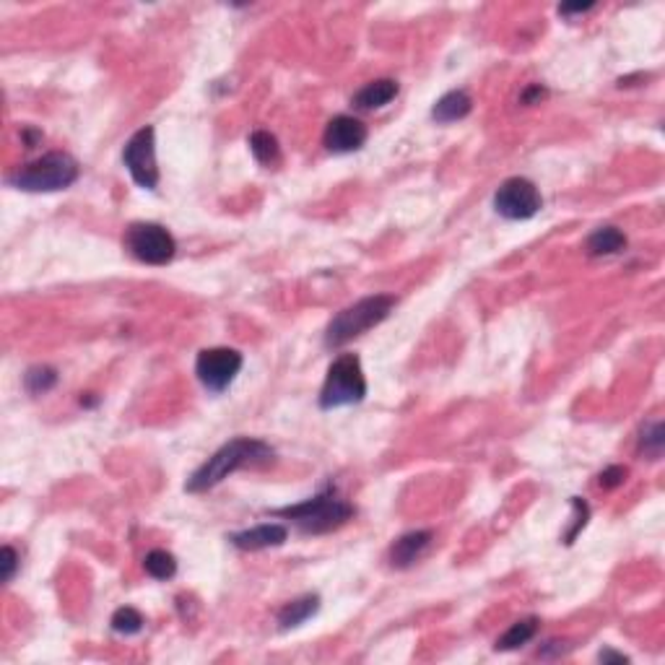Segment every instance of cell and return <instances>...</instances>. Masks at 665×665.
Returning <instances> with one entry per match:
<instances>
[{"label":"cell","instance_id":"cell-1","mask_svg":"<svg viewBox=\"0 0 665 665\" xmlns=\"http://www.w3.org/2000/svg\"><path fill=\"white\" fill-rule=\"evenodd\" d=\"M273 457V447L266 445L263 439H250V437H237L232 442H226L224 447H218L216 453L187 479L185 491L190 494H203L213 486H218L226 476H232L234 471H240L244 465H255V463H268Z\"/></svg>","mask_w":665,"mask_h":665},{"label":"cell","instance_id":"cell-2","mask_svg":"<svg viewBox=\"0 0 665 665\" xmlns=\"http://www.w3.org/2000/svg\"><path fill=\"white\" fill-rule=\"evenodd\" d=\"M275 514L291 520L302 533L320 536V533H331L335 528L346 525L357 514V510L346 499H341L332 486H328L320 494H315L312 499H304L302 505L281 507V510H275Z\"/></svg>","mask_w":665,"mask_h":665},{"label":"cell","instance_id":"cell-3","mask_svg":"<svg viewBox=\"0 0 665 665\" xmlns=\"http://www.w3.org/2000/svg\"><path fill=\"white\" fill-rule=\"evenodd\" d=\"M395 297L390 294H374V297H364L351 307L341 309L325 328V346L338 349L354 338H359L366 331H372L374 325H380L382 320H388V315L393 312Z\"/></svg>","mask_w":665,"mask_h":665},{"label":"cell","instance_id":"cell-4","mask_svg":"<svg viewBox=\"0 0 665 665\" xmlns=\"http://www.w3.org/2000/svg\"><path fill=\"white\" fill-rule=\"evenodd\" d=\"M81 167L78 161L65 152H50L42 159L21 167L16 175H11V185L27 193H55L65 190L78 180Z\"/></svg>","mask_w":665,"mask_h":665},{"label":"cell","instance_id":"cell-5","mask_svg":"<svg viewBox=\"0 0 665 665\" xmlns=\"http://www.w3.org/2000/svg\"><path fill=\"white\" fill-rule=\"evenodd\" d=\"M366 395V380H364L362 362L357 354H341L328 369L325 385L320 390V408L331 411L341 406L362 403Z\"/></svg>","mask_w":665,"mask_h":665},{"label":"cell","instance_id":"cell-6","mask_svg":"<svg viewBox=\"0 0 665 665\" xmlns=\"http://www.w3.org/2000/svg\"><path fill=\"white\" fill-rule=\"evenodd\" d=\"M125 247L130 250L135 260L146 266H167L172 263L177 252V242L169 234V229H164L161 224H152V221L130 224L125 232Z\"/></svg>","mask_w":665,"mask_h":665},{"label":"cell","instance_id":"cell-7","mask_svg":"<svg viewBox=\"0 0 665 665\" xmlns=\"http://www.w3.org/2000/svg\"><path fill=\"white\" fill-rule=\"evenodd\" d=\"M242 354L237 349H226V346H218V349H206L198 354L195 359V374L201 380V385L211 393H224L240 374L242 369Z\"/></svg>","mask_w":665,"mask_h":665},{"label":"cell","instance_id":"cell-8","mask_svg":"<svg viewBox=\"0 0 665 665\" xmlns=\"http://www.w3.org/2000/svg\"><path fill=\"white\" fill-rule=\"evenodd\" d=\"M122 164L127 167L130 177L138 187L153 190L159 185V167H156V133L152 125L141 127L130 135L122 149Z\"/></svg>","mask_w":665,"mask_h":665},{"label":"cell","instance_id":"cell-9","mask_svg":"<svg viewBox=\"0 0 665 665\" xmlns=\"http://www.w3.org/2000/svg\"><path fill=\"white\" fill-rule=\"evenodd\" d=\"M544 198L528 177H510L494 193V209L510 221H525L541 211Z\"/></svg>","mask_w":665,"mask_h":665},{"label":"cell","instance_id":"cell-10","mask_svg":"<svg viewBox=\"0 0 665 665\" xmlns=\"http://www.w3.org/2000/svg\"><path fill=\"white\" fill-rule=\"evenodd\" d=\"M366 125H364L359 118H351V115H335L328 127H325V146L328 152L332 153H351L359 152L364 144H366Z\"/></svg>","mask_w":665,"mask_h":665},{"label":"cell","instance_id":"cell-11","mask_svg":"<svg viewBox=\"0 0 665 665\" xmlns=\"http://www.w3.org/2000/svg\"><path fill=\"white\" fill-rule=\"evenodd\" d=\"M289 538L286 525L281 522H263L255 528H247L240 533L229 536V544L242 548V551H263V548H273V546H283Z\"/></svg>","mask_w":665,"mask_h":665},{"label":"cell","instance_id":"cell-12","mask_svg":"<svg viewBox=\"0 0 665 665\" xmlns=\"http://www.w3.org/2000/svg\"><path fill=\"white\" fill-rule=\"evenodd\" d=\"M431 544V533L429 530H411L406 536H400L393 546H390V564L398 570L411 567L423 551Z\"/></svg>","mask_w":665,"mask_h":665},{"label":"cell","instance_id":"cell-13","mask_svg":"<svg viewBox=\"0 0 665 665\" xmlns=\"http://www.w3.org/2000/svg\"><path fill=\"white\" fill-rule=\"evenodd\" d=\"M471 110H473V99L468 96V91L455 89L437 99V104L431 107V118L437 122H442V125H447V122H457L463 120V118H468Z\"/></svg>","mask_w":665,"mask_h":665},{"label":"cell","instance_id":"cell-14","mask_svg":"<svg viewBox=\"0 0 665 665\" xmlns=\"http://www.w3.org/2000/svg\"><path fill=\"white\" fill-rule=\"evenodd\" d=\"M395 96H398V84L393 78H377L354 94V107L357 110H380V107L390 104Z\"/></svg>","mask_w":665,"mask_h":665},{"label":"cell","instance_id":"cell-15","mask_svg":"<svg viewBox=\"0 0 665 665\" xmlns=\"http://www.w3.org/2000/svg\"><path fill=\"white\" fill-rule=\"evenodd\" d=\"M320 611V595H302L291 603H286L281 611H278V627L286 632V629H294V627H302L307 619H312L315 613Z\"/></svg>","mask_w":665,"mask_h":665},{"label":"cell","instance_id":"cell-16","mask_svg":"<svg viewBox=\"0 0 665 665\" xmlns=\"http://www.w3.org/2000/svg\"><path fill=\"white\" fill-rule=\"evenodd\" d=\"M627 247V234L616 226H598L590 237H587V252L593 258H608V255H619Z\"/></svg>","mask_w":665,"mask_h":665},{"label":"cell","instance_id":"cell-17","mask_svg":"<svg viewBox=\"0 0 665 665\" xmlns=\"http://www.w3.org/2000/svg\"><path fill=\"white\" fill-rule=\"evenodd\" d=\"M536 632H538V619H536V616L520 619V621H514L513 627L497 639L494 647H497L499 653H510V650H517V647L528 644V642L536 636Z\"/></svg>","mask_w":665,"mask_h":665},{"label":"cell","instance_id":"cell-18","mask_svg":"<svg viewBox=\"0 0 665 665\" xmlns=\"http://www.w3.org/2000/svg\"><path fill=\"white\" fill-rule=\"evenodd\" d=\"M144 567H146V572L153 579H172V577L177 575V559L169 551H164V548L149 551L146 559H144Z\"/></svg>","mask_w":665,"mask_h":665},{"label":"cell","instance_id":"cell-19","mask_svg":"<svg viewBox=\"0 0 665 665\" xmlns=\"http://www.w3.org/2000/svg\"><path fill=\"white\" fill-rule=\"evenodd\" d=\"M250 152H252V156L260 164H275L281 149H278V141H275L273 133H268V130H255L250 135Z\"/></svg>","mask_w":665,"mask_h":665},{"label":"cell","instance_id":"cell-20","mask_svg":"<svg viewBox=\"0 0 665 665\" xmlns=\"http://www.w3.org/2000/svg\"><path fill=\"white\" fill-rule=\"evenodd\" d=\"M58 385V372L53 366H31L29 372L24 374V388L29 390L31 395H45L50 393L53 388Z\"/></svg>","mask_w":665,"mask_h":665},{"label":"cell","instance_id":"cell-21","mask_svg":"<svg viewBox=\"0 0 665 665\" xmlns=\"http://www.w3.org/2000/svg\"><path fill=\"white\" fill-rule=\"evenodd\" d=\"M665 447V426L663 422L644 423L642 437H639V450L647 455L650 460H658Z\"/></svg>","mask_w":665,"mask_h":665},{"label":"cell","instance_id":"cell-22","mask_svg":"<svg viewBox=\"0 0 665 665\" xmlns=\"http://www.w3.org/2000/svg\"><path fill=\"white\" fill-rule=\"evenodd\" d=\"M144 616H141V611H135V608H130V605H122L118 608L115 613H112V629L118 632V635H138L141 629H144Z\"/></svg>","mask_w":665,"mask_h":665},{"label":"cell","instance_id":"cell-23","mask_svg":"<svg viewBox=\"0 0 665 665\" xmlns=\"http://www.w3.org/2000/svg\"><path fill=\"white\" fill-rule=\"evenodd\" d=\"M572 507H575V525H572V530L564 536V544L570 546V544H575V538H577V533L587 525V517H590V507L582 502V499H572Z\"/></svg>","mask_w":665,"mask_h":665},{"label":"cell","instance_id":"cell-24","mask_svg":"<svg viewBox=\"0 0 665 665\" xmlns=\"http://www.w3.org/2000/svg\"><path fill=\"white\" fill-rule=\"evenodd\" d=\"M19 570V554L13 546H3L0 551V572H3V582H11Z\"/></svg>","mask_w":665,"mask_h":665},{"label":"cell","instance_id":"cell-25","mask_svg":"<svg viewBox=\"0 0 665 665\" xmlns=\"http://www.w3.org/2000/svg\"><path fill=\"white\" fill-rule=\"evenodd\" d=\"M627 481V468L624 465H611V468H605L603 473L598 476V484L603 486V488H616V486H621Z\"/></svg>","mask_w":665,"mask_h":665},{"label":"cell","instance_id":"cell-26","mask_svg":"<svg viewBox=\"0 0 665 665\" xmlns=\"http://www.w3.org/2000/svg\"><path fill=\"white\" fill-rule=\"evenodd\" d=\"M546 96H548L546 86H541V84H530L528 89L520 94V102L528 104V107H533V104H541V99H546Z\"/></svg>","mask_w":665,"mask_h":665},{"label":"cell","instance_id":"cell-27","mask_svg":"<svg viewBox=\"0 0 665 665\" xmlns=\"http://www.w3.org/2000/svg\"><path fill=\"white\" fill-rule=\"evenodd\" d=\"M598 661H603V663H629V658L624 653H613V650H601Z\"/></svg>","mask_w":665,"mask_h":665},{"label":"cell","instance_id":"cell-28","mask_svg":"<svg viewBox=\"0 0 665 665\" xmlns=\"http://www.w3.org/2000/svg\"><path fill=\"white\" fill-rule=\"evenodd\" d=\"M593 8V3H575V5H559V13H564V16H572V13H585V11H590Z\"/></svg>","mask_w":665,"mask_h":665},{"label":"cell","instance_id":"cell-29","mask_svg":"<svg viewBox=\"0 0 665 665\" xmlns=\"http://www.w3.org/2000/svg\"><path fill=\"white\" fill-rule=\"evenodd\" d=\"M24 138H27V146H29V149H31V146H34V144H37V141L42 138V133H37V130H31V127H27V130H24Z\"/></svg>","mask_w":665,"mask_h":665}]
</instances>
